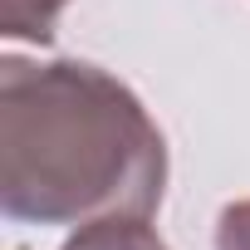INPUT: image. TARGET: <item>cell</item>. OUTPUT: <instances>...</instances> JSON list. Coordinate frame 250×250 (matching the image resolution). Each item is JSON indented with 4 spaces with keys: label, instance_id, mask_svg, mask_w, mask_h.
Masks as SVG:
<instances>
[{
    "label": "cell",
    "instance_id": "obj_3",
    "mask_svg": "<svg viewBox=\"0 0 250 250\" xmlns=\"http://www.w3.org/2000/svg\"><path fill=\"white\" fill-rule=\"evenodd\" d=\"M64 5H69V0H0V30H5L10 40L49 44Z\"/></svg>",
    "mask_w": 250,
    "mask_h": 250
},
{
    "label": "cell",
    "instance_id": "obj_4",
    "mask_svg": "<svg viewBox=\"0 0 250 250\" xmlns=\"http://www.w3.org/2000/svg\"><path fill=\"white\" fill-rule=\"evenodd\" d=\"M216 250H250V201H230L216 221Z\"/></svg>",
    "mask_w": 250,
    "mask_h": 250
},
{
    "label": "cell",
    "instance_id": "obj_2",
    "mask_svg": "<svg viewBox=\"0 0 250 250\" xmlns=\"http://www.w3.org/2000/svg\"><path fill=\"white\" fill-rule=\"evenodd\" d=\"M64 250H167V245L157 240L147 216H103V221L79 226L64 240Z\"/></svg>",
    "mask_w": 250,
    "mask_h": 250
},
{
    "label": "cell",
    "instance_id": "obj_1",
    "mask_svg": "<svg viewBox=\"0 0 250 250\" xmlns=\"http://www.w3.org/2000/svg\"><path fill=\"white\" fill-rule=\"evenodd\" d=\"M167 143L128 83L79 59H0V211L30 226L152 216Z\"/></svg>",
    "mask_w": 250,
    "mask_h": 250
}]
</instances>
